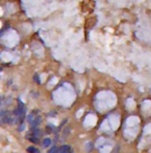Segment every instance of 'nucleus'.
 Returning a JSON list of instances; mask_svg holds the SVG:
<instances>
[{"label":"nucleus","instance_id":"obj_10","mask_svg":"<svg viewBox=\"0 0 151 153\" xmlns=\"http://www.w3.org/2000/svg\"><path fill=\"white\" fill-rule=\"evenodd\" d=\"M86 147H88V149H86L87 152H90V151L92 149V144L91 143H88V144H86Z\"/></svg>","mask_w":151,"mask_h":153},{"label":"nucleus","instance_id":"obj_8","mask_svg":"<svg viewBox=\"0 0 151 153\" xmlns=\"http://www.w3.org/2000/svg\"><path fill=\"white\" fill-rule=\"evenodd\" d=\"M35 116H36V115H34L33 113L30 114V115H29V116H28V119H27L28 122H29L30 124H31V123L34 120V119H35Z\"/></svg>","mask_w":151,"mask_h":153},{"label":"nucleus","instance_id":"obj_7","mask_svg":"<svg viewBox=\"0 0 151 153\" xmlns=\"http://www.w3.org/2000/svg\"><path fill=\"white\" fill-rule=\"evenodd\" d=\"M58 147L56 146L52 147L49 150V152H48V153H58Z\"/></svg>","mask_w":151,"mask_h":153},{"label":"nucleus","instance_id":"obj_6","mask_svg":"<svg viewBox=\"0 0 151 153\" xmlns=\"http://www.w3.org/2000/svg\"><path fill=\"white\" fill-rule=\"evenodd\" d=\"M29 140L31 142H33V143H35V144H39V138H37V137L33 136L29 138Z\"/></svg>","mask_w":151,"mask_h":153},{"label":"nucleus","instance_id":"obj_9","mask_svg":"<svg viewBox=\"0 0 151 153\" xmlns=\"http://www.w3.org/2000/svg\"><path fill=\"white\" fill-rule=\"evenodd\" d=\"M34 80L38 84H40V82H41V80H40V79H39V75H37V74L34 76Z\"/></svg>","mask_w":151,"mask_h":153},{"label":"nucleus","instance_id":"obj_11","mask_svg":"<svg viewBox=\"0 0 151 153\" xmlns=\"http://www.w3.org/2000/svg\"><path fill=\"white\" fill-rule=\"evenodd\" d=\"M24 129H25V125H24L23 124H22L21 125L19 126V132H22V131H23V130H24Z\"/></svg>","mask_w":151,"mask_h":153},{"label":"nucleus","instance_id":"obj_3","mask_svg":"<svg viewBox=\"0 0 151 153\" xmlns=\"http://www.w3.org/2000/svg\"><path fill=\"white\" fill-rule=\"evenodd\" d=\"M27 151L29 153H39V151L37 149V148H35V147L33 146H30L27 148Z\"/></svg>","mask_w":151,"mask_h":153},{"label":"nucleus","instance_id":"obj_5","mask_svg":"<svg viewBox=\"0 0 151 153\" xmlns=\"http://www.w3.org/2000/svg\"><path fill=\"white\" fill-rule=\"evenodd\" d=\"M50 144H51V140H50V138H46V139H44V140H43V146L45 147V148L49 147L50 145Z\"/></svg>","mask_w":151,"mask_h":153},{"label":"nucleus","instance_id":"obj_4","mask_svg":"<svg viewBox=\"0 0 151 153\" xmlns=\"http://www.w3.org/2000/svg\"><path fill=\"white\" fill-rule=\"evenodd\" d=\"M41 134H42L41 131L39 129H38V128H35L33 131V133H32L33 136H35V137H37V138H39L40 136H41Z\"/></svg>","mask_w":151,"mask_h":153},{"label":"nucleus","instance_id":"obj_12","mask_svg":"<svg viewBox=\"0 0 151 153\" xmlns=\"http://www.w3.org/2000/svg\"><path fill=\"white\" fill-rule=\"evenodd\" d=\"M4 112H5V111H0V118L2 117V116H3V114H4Z\"/></svg>","mask_w":151,"mask_h":153},{"label":"nucleus","instance_id":"obj_1","mask_svg":"<svg viewBox=\"0 0 151 153\" xmlns=\"http://www.w3.org/2000/svg\"><path fill=\"white\" fill-rule=\"evenodd\" d=\"M42 122V117L41 116L39 115H36V116L34 119V120L31 123V128L32 129H35V128H37L38 126L41 124Z\"/></svg>","mask_w":151,"mask_h":153},{"label":"nucleus","instance_id":"obj_2","mask_svg":"<svg viewBox=\"0 0 151 153\" xmlns=\"http://www.w3.org/2000/svg\"><path fill=\"white\" fill-rule=\"evenodd\" d=\"M70 149V147L69 145H63L60 148L58 153H68Z\"/></svg>","mask_w":151,"mask_h":153}]
</instances>
